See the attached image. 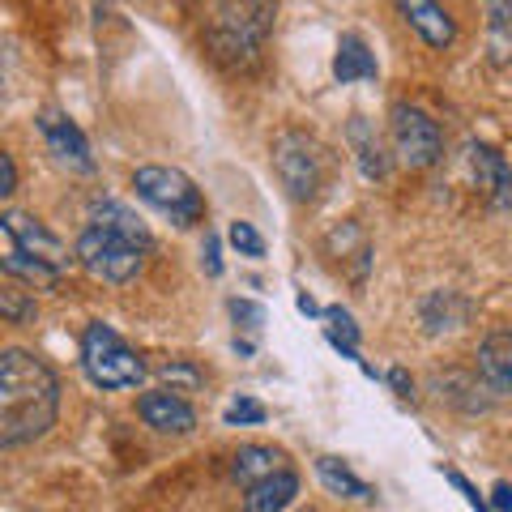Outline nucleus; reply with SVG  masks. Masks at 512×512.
<instances>
[{"label":"nucleus","mask_w":512,"mask_h":512,"mask_svg":"<svg viewBox=\"0 0 512 512\" xmlns=\"http://www.w3.org/2000/svg\"><path fill=\"white\" fill-rule=\"evenodd\" d=\"M60 414V380L26 350L0 355V444L18 448L47 436Z\"/></svg>","instance_id":"nucleus-1"},{"label":"nucleus","mask_w":512,"mask_h":512,"mask_svg":"<svg viewBox=\"0 0 512 512\" xmlns=\"http://www.w3.org/2000/svg\"><path fill=\"white\" fill-rule=\"evenodd\" d=\"M150 252V231L141 227V218L120 201H99L90 210V222L77 235V265L90 278L124 286L141 274Z\"/></svg>","instance_id":"nucleus-2"},{"label":"nucleus","mask_w":512,"mask_h":512,"mask_svg":"<svg viewBox=\"0 0 512 512\" xmlns=\"http://www.w3.org/2000/svg\"><path fill=\"white\" fill-rule=\"evenodd\" d=\"M82 367L90 384H99V389H137L141 380H146V363L133 346L111 325H86L82 333Z\"/></svg>","instance_id":"nucleus-3"},{"label":"nucleus","mask_w":512,"mask_h":512,"mask_svg":"<svg viewBox=\"0 0 512 512\" xmlns=\"http://www.w3.org/2000/svg\"><path fill=\"white\" fill-rule=\"evenodd\" d=\"M133 188H137L141 201L154 205L158 214H167L175 227H197V222L205 218L201 188L175 167H137L133 171Z\"/></svg>","instance_id":"nucleus-4"},{"label":"nucleus","mask_w":512,"mask_h":512,"mask_svg":"<svg viewBox=\"0 0 512 512\" xmlns=\"http://www.w3.org/2000/svg\"><path fill=\"white\" fill-rule=\"evenodd\" d=\"M274 171L282 188L291 192V201H312L320 192V180H325V154L312 137L282 133L274 141Z\"/></svg>","instance_id":"nucleus-5"},{"label":"nucleus","mask_w":512,"mask_h":512,"mask_svg":"<svg viewBox=\"0 0 512 512\" xmlns=\"http://www.w3.org/2000/svg\"><path fill=\"white\" fill-rule=\"evenodd\" d=\"M389 133H393V150L406 167L423 171L431 167L436 158L444 154V137H440V124L427 116L423 107H410V103H393L389 111Z\"/></svg>","instance_id":"nucleus-6"},{"label":"nucleus","mask_w":512,"mask_h":512,"mask_svg":"<svg viewBox=\"0 0 512 512\" xmlns=\"http://www.w3.org/2000/svg\"><path fill=\"white\" fill-rule=\"evenodd\" d=\"M39 133H43V141H47V150L56 154V163L60 167H69V171H94V154H90V141H86V133L77 128L64 111H56V107H47L43 116H39Z\"/></svg>","instance_id":"nucleus-7"},{"label":"nucleus","mask_w":512,"mask_h":512,"mask_svg":"<svg viewBox=\"0 0 512 512\" xmlns=\"http://www.w3.org/2000/svg\"><path fill=\"white\" fill-rule=\"evenodd\" d=\"M0 235H5V244L22 248L26 256H39V261L56 265V269H69V252H64V244L43 227L39 218H26L18 210H5V214H0Z\"/></svg>","instance_id":"nucleus-8"},{"label":"nucleus","mask_w":512,"mask_h":512,"mask_svg":"<svg viewBox=\"0 0 512 512\" xmlns=\"http://www.w3.org/2000/svg\"><path fill=\"white\" fill-rule=\"evenodd\" d=\"M137 410H141V419H146V427H154L158 436H188V431L197 427V410H192L175 389L141 393Z\"/></svg>","instance_id":"nucleus-9"},{"label":"nucleus","mask_w":512,"mask_h":512,"mask_svg":"<svg viewBox=\"0 0 512 512\" xmlns=\"http://www.w3.org/2000/svg\"><path fill=\"white\" fill-rule=\"evenodd\" d=\"M397 9H402V18L419 30V39L427 47H453L457 43V22L448 18V9L440 5V0H393Z\"/></svg>","instance_id":"nucleus-10"},{"label":"nucleus","mask_w":512,"mask_h":512,"mask_svg":"<svg viewBox=\"0 0 512 512\" xmlns=\"http://www.w3.org/2000/svg\"><path fill=\"white\" fill-rule=\"evenodd\" d=\"M466 158H470V171H474L478 188L491 197L495 210L512 205V167L504 163V154H495L491 146H483V141H474V146L466 150Z\"/></svg>","instance_id":"nucleus-11"},{"label":"nucleus","mask_w":512,"mask_h":512,"mask_svg":"<svg viewBox=\"0 0 512 512\" xmlns=\"http://www.w3.org/2000/svg\"><path fill=\"white\" fill-rule=\"evenodd\" d=\"M478 380L491 393H512V329H495L478 346Z\"/></svg>","instance_id":"nucleus-12"},{"label":"nucleus","mask_w":512,"mask_h":512,"mask_svg":"<svg viewBox=\"0 0 512 512\" xmlns=\"http://www.w3.org/2000/svg\"><path fill=\"white\" fill-rule=\"evenodd\" d=\"M295 495H299V474L295 470H278V474L261 478L256 487H248L244 512H286Z\"/></svg>","instance_id":"nucleus-13"},{"label":"nucleus","mask_w":512,"mask_h":512,"mask_svg":"<svg viewBox=\"0 0 512 512\" xmlns=\"http://www.w3.org/2000/svg\"><path fill=\"white\" fill-rule=\"evenodd\" d=\"M346 137H350V150H355V158H359V171L367 175V180H384V175H389V158H384L376 128L367 124L363 116H350Z\"/></svg>","instance_id":"nucleus-14"},{"label":"nucleus","mask_w":512,"mask_h":512,"mask_svg":"<svg viewBox=\"0 0 512 512\" xmlns=\"http://www.w3.org/2000/svg\"><path fill=\"white\" fill-rule=\"evenodd\" d=\"M333 77H338L342 86H350V82H372V77H376V56L367 52V43L359 35H342L338 56H333Z\"/></svg>","instance_id":"nucleus-15"},{"label":"nucleus","mask_w":512,"mask_h":512,"mask_svg":"<svg viewBox=\"0 0 512 512\" xmlns=\"http://www.w3.org/2000/svg\"><path fill=\"white\" fill-rule=\"evenodd\" d=\"M278 470H286V466H282V453H274V448H265V444L239 448L235 461H231V478H235L239 487H256L261 478L278 474Z\"/></svg>","instance_id":"nucleus-16"},{"label":"nucleus","mask_w":512,"mask_h":512,"mask_svg":"<svg viewBox=\"0 0 512 512\" xmlns=\"http://www.w3.org/2000/svg\"><path fill=\"white\" fill-rule=\"evenodd\" d=\"M0 265H5L9 278H22L30 286H56L64 278V269L39 261V256H26L22 248H13V244H5V252H0Z\"/></svg>","instance_id":"nucleus-17"},{"label":"nucleus","mask_w":512,"mask_h":512,"mask_svg":"<svg viewBox=\"0 0 512 512\" xmlns=\"http://www.w3.org/2000/svg\"><path fill=\"white\" fill-rule=\"evenodd\" d=\"M419 312H423L427 333H448V329H457L461 320H466V303H461L453 291H436V295L423 299Z\"/></svg>","instance_id":"nucleus-18"},{"label":"nucleus","mask_w":512,"mask_h":512,"mask_svg":"<svg viewBox=\"0 0 512 512\" xmlns=\"http://www.w3.org/2000/svg\"><path fill=\"white\" fill-rule=\"evenodd\" d=\"M316 474L333 495H346V500H372V487L350 474L338 457H316Z\"/></svg>","instance_id":"nucleus-19"},{"label":"nucleus","mask_w":512,"mask_h":512,"mask_svg":"<svg viewBox=\"0 0 512 512\" xmlns=\"http://www.w3.org/2000/svg\"><path fill=\"white\" fill-rule=\"evenodd\" d=\"M222 423L227 427H244V423H265V406L252 402V397H235V402L222 410Z\"/></svg>","instance_id":"nucleus-20"},{"label":"nucleus","mask_w":512,"mask_h":512,"mask_svg":"<svg viewBox=\"0 0 512 512\" xmlns=\"http://www.w3.org/2000/svg\"><path fill=\"white\" fill-rule=\"evenodd\" d=\"M0 316L13 320V325H22V320H35V299H26L22 291H0Z\"/></svg>","instance_id":"nucleus-21"},{"label":"nucleus","mask_w":512,"mask_h":512,"mask_svg":"<svg viewBox=\"0 0 512 512\" xmlns=\"http://www.w3.org/2000/svg\"><path fill=\"white\" fill-rule=\"evenodd\" d=\"M231 244L244 256H252V261H261L265 256V239H261V231H256L252 222H231Z\"/></svg>","instance_id":"nucleus-22"},{"label":"nucleus","mask_w":512,"mask_h":512,"mask_svg":"<svg viewBox=\"0 0 512 512\" xmlns=\"http://www.w3.org/2000/svg\"><path fill=\"white\" fill-rule=\"evenodd\" d=\"M448 483H453V487H457L461 495H466V504H470L474 512H495V508H491V504L483 500V495H478V491L470 487V478H466V474H457V470H448Z\"/></svg>","instance_id":"nucleus-23"},{"label":"nucleus","mask_w":512,"mask_h":512,"mask_svg":"<svg viewBox=\"0 0 512 512\" xmlns=\"http://www.w3.org/2000/svg\"><path fill=\"white\" fill-rule=\"evenodd\" d=\"M231 316L248 320V329H261V320H265V312L256 308V303H248V299H231Z\"/></svg>","instance_id":"nucleus-24"},{"label":"nucleus","mask_w":512,"mask_h":512,"mask_svg":"<svg viewBox=\"0 0 512 512\" xmlns=\"http://www.w3.org/2000/svg\"><path fill=\"white\" fill-rule=\"evenodd\" d=\"M201 265H205V274L218 278L222 274V256H218V235H205V248H201Z\"/></svg>","instance_id":"nucleus-25"},{"label":"nucleus","mask_w":512,"mask_h":512,"mask_svg":"<svg viewBox=\"0 0 512 512\" xmlns=\"http://www.w3.org/2000/svg\"><path fill=\"white\" fill-rule=\"evenodd\" d=\"M18 188V167H13V154H0V197H13Z\"/></svg>","instance_id":"nucleus-26"},{"label":"nucleus","mask_w":512,"mask_h":512,"mask_svg":"<svg viewBox=\"0 0 512 512\" xmlns=\"http://www.w3.org/2000/svg\"><path fill=\"white\" fill-rule=\"evenodd\" d=\"M491 500H495V512H512V487L508 483H495Z\"/></svg>","instance_id":"nucleus-27"},{"label":"nucleus","mask_w":512,"mask_h":512,"mask_svg":"<svg viewBox=\"0 0 512 512\" xmlns=\"http://www.w3.org/2000/svg\"><path fill=\"white\" fill-rule=\"evenodd\" d=\"M163 376L167 380H192V384H197V372H192V367H163Z\"/></svg>","instance_id":"nucleus-28"},{"label":"nucleus","mask_w":512,"mask_h":512,"mask_svg":"<svg viewBox=\"0 0 512 512\" xmlns=\"http://www.w3.org/2000/svg\"><path fill=\"white\" fill-rule=\"evenodd\" d=\"M389 380H393V389H397V393H402V397H410V380H406V372H402V367H393V376H389Z\"/></svg>","instance_id":"nucleus-29"},{"label":"nucleus","mask_w":512,"mask_h":512,"mask_svg":"<svg viewBox=\"0 0 512 512\" xmlns=\"http://www.w3.org/2000/svg\"><path fill=\"white\" fill-rule=\"evenodd\" d=\"M299 312H308V316H316L320 308H316V299L312 295H299Z\"/></svg>","instance_id":"nucleus-30"},{"label":"nucleus","mask_w":512,"mask_h":512,"mask_svg":"<svg viewBox=\"0 0 512 512\" xmlns=\"http://www.w3.org/2000/svg\"><path fill=\"white\" fill-rule=\"evenodd\" d=\"M508 5H512V0H508Z\"/></svg>","instance_id":"nucleus-31"}]
</instances>
